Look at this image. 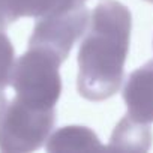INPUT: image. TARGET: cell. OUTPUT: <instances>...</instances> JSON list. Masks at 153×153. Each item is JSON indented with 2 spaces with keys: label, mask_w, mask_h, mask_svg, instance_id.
<instances>
[{
  "label": "cell",
  "mask_w": 153,
  "mask_h": 153,
  "mask_svg": "<svg viewBox=\"0 0 153 153\" xmlns=\"http://www.w3.org/2000/svg\"><path fill=\"white\" fill-rule=\"evenodd\" d=\"M131 29V11L117 0H101L93 9L78 51L76 89L84 99L105 101L120 89Z\"/></svg>",
  "instance_id": "obj_1"
},
{
  "label": "cell",
  "mask_w": 153,
  "mask_h": 153,
  "mask_svg": "<svg viewBox=\"0 0 153 153\" xmlns=\"http://www.w3.org/2000/svg\"><path fill=\"white\" fill-rule=\"evenodd\" d=\"M62 60L47 50L29 47L15 62L11 84L20 101L39 108H56L62 93Z\"/></svg>",
  "instance_id": "obj_2"
},
{
  "label": "cell",
  "mask_w": 153,
  "mask_h": 153,
  "mask_svg": "<svg viewBox=\"0 0 153 153\" xmlns=\"http://www.w3.org/2000/svg\"><path fill=\"white\" fill-rule=\"evenodd\" d=\"M56 108H39L15 98L0 117V150L26 153L38 150L51 134Z\"/></svg>",
  "instance_id": "obj_3"
},
{
  "label": "cell",
  "mask_w": 153,
  "mask_h": 153,
  "mask_svg": "<svg viewBox=\"0 0 153 153\" xmlns=\"http://www.w3.org/2000/svg\"><path fill=\"white\" fill-rule=\"evenodd\" d=\"M90 14L84 3H78L62 12L39 18L29 47H36L50 51L62 62L69 56L74 44L78 41L89 27Z\"/></svg>",
  "instance_id": "obj_4"
},
{
  "label": "cell",
  "mask_w": 153,
  "mask_h": 153,
  "mask_svg": "<svg viewBox=\"0 0 153 153\" xmlns=\"http://www.w3.org/2000/svg\"><path fill=\"white\" fill-rule=\"evenodd\" d=\"M128 116L141 123H153V60L135 69L123 87Z\"/></svg>",
  "instance_id": "obj_5"
},
{
  "label": "cell",
  "mask_w": 153,
  "mask_h": 153,
  "mask_svg": "<svg viewBox=\"0 0 153 153\" xmlns=\"http://www.w3.org/2000/svg\"><path fill=\"white\" fill-rule=\"evenodd\" d=\"M80 0H0V29H6L9 24L23 17L42 18L69 9Z\"/></svg>",
  "instance_id": "obj_6"
},
{
  "label": "cell",
  "mask_w": 153,
  "mask_h": 153,
  "mask_svg": "<svg viewBox=\"0 0 153 153\" xmlns=\"http://www.w3.org/2000/svg\"><path fill=\"white\" fill-rule=\"evenodd\" d=\"M48 152H102L107 150L101 144L96 134L86 126H65L56 131L48 143Z\"/></svg>",
  "instance_id": "obj_7"
},
{
  "label": "cell",
  "mask_w": 153,
  "mask_h": 153,
  "mask_svg": "<svg viewBox=\"0 0 153 153\" xmlns=\"http://www.w3.org/2000/svg\"><path fill=\"white\" fill-rule=\"evenodd\" d=\"M150 143H152V132L149 125L137 122L129 116H125L114 128L107 150L146 152L149 150Z\"/></svg>",
  "instance_id": "obj_8"
},
{
  "label": "cell",
  "mask_w": 153,
  "mask_h": 153,
  "mask_svg": "<svg viewBox=\"0 0 153 153\" xmlns=\"http://www.w3.org/2000/svg\"><path fill=\"white\" fill-rule=\"evenodd\" d=\"M15 66V51L12 42L5 33V29H0V90L11 84L12 72Z\"/></svg>",
  "instance_id": "obj_9"
},
{
  "label": "cell",
  "mask_w": 153,
  "mask_h": 153,
  "mask_svg": "<svg viewBox=\"0 0 153 153\" xmlns=\"http://www.w3.org/2000/svg\"><path fill=\"white\" fill-rule=\"evenodd\" d=\"M6 107H8V101H6V96L3 95V92H2V90H0V117H2V114L5 113Z\"/></svg>",
  "instance_id": "obj_10"
},
{
  "label": "cell",
  "mask_w": 153,
  "mask_h": 153,
  "mask_svg": "<svg viewBox=\"0 0 153 153\" xmlns=\"http://www.w3.org/2000/svg\"><path fill=\"white\" fill-rule=\"evenodd\" d=\"M80 2H86V0H80ZM146 2H150V3H153V0H146Z\"/></svg>",
  "instance_id": "obj_11"
}]
</instances>
